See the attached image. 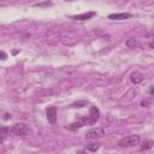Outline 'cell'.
<instances>
[{
  "mask_svg": "<svg viewBox=\"0 0 154 154\" xmlns=\"http://www.w3.org/2000/svg\"><path fill=\"white\" fill-rule=\"evenodd\" d=\"M140 136L138 135H130L126 137H123L122 140H119L118 146L122 148H132L137 144H140Z\"/></svg>",
  "mask_w": 154,
  "mask_h": 154,
  "instance_id": "2",
  "label": "cell"
},
{
  "mask_svg": "<svg viewBox=\"0 0 154 154\" xmlns=\"http://www.w3.org/2000/svg\"><path fill=\"white\" fill-rule=\"evenodd\" d=\"M0 26H2V24H1V23H0Z\"/></svg>",
  "mask_w": 154,
  "mask_h": 154,
  "instance_id": "21",
  "label": "cell"
},
{
  "mask_svg": "<svg viewBox=\"0 0 154 154\" xmlns=\"http://www.w3.org/2000/svg\"><path fill=\"white\" fill-rule=\"evenodd\" d=\"M84 125V123L83 122H75V123H72L70 126H69V129L70 130H76V129H81L82 126Z\"/></svg>",
  "mask_w": 154,
  "mask_h": 154,
  "instance_id": "13",
  "label": "cell"
},
{
  "mask_svg": "<svg viewBox=\"0 0 154 154\" xmlns=\"http://www.w3.org/2000/svg\"><path fill=\"white\" fill-rule=\"evenodd\" d=\"M149 105H150V101H148V100H144V99H143V100L141 101V106H142V107H148Z\"/></svg>",
  "mask_w": 154,
  "mask_h": 154,
  "instance_id": "16",
  "label": "cell"
},
{
  "mask_svg": "<svg viewBox=\"0 0 154 154\" xmlns=\"http://www.w3.org/2000/svg\"><path fill=\"white\" fill-rule=\"evenodd\" d=\"M10 132L12 135H16V136H26L31 132V129L25 123H16V124L12 125Z\"/></svg>",
  "mask_w": 154,
  "mask_h": 154,
  "instance_id": "1",
  "label": "cell"
},
{
  "mask_svg": "<svg viewBox=\"0 0 154 154\" xmlns=\"http://www.w3.org/2000/svg\"><path fill=\"white\" fill-rule=\"evenodd\" d=\"M100 118V109L96 107V106H91L90 107V111H89V114L87 116V118L83 120L84 124H89V125H93L95 124Z\"/></svg>",
  "mask_w": 154,
  "mask_h": 154,
  "instance_id": "3",
  "label": "cell"
},
{
  "mask_svg": "<svg viewBox=\"0 0 154 154\" xmlns=\"http://www.w3.org/2000/svg\"><path fill=\"white\" fill-rule=\"evenodd\" d=\"M8 134H10V129L7 126H0V144L4 143Z\"/></svg>",
  "mask_w": 154,
  "mask_h": 154,
  "instance_id": "9",
  "label": "cell"
},
{
  "mask_svg": "<svg viewBox=\"0 0 154 154\" xmlns=\"http://www.w3.org/2000/svg\"><path fill=\"white\" fill-rule=\"evenodd\" d=\"M95 14H96L95 12H85V13H82V14L72 16L71 18L72 19H76V20H87V19H90L91 17H94Z\"/></svg>",
  "mask_w": 154,
  "mask_h": 154,
  "instance_id": "8",
  "label": "cell"
},
{
  "mask_svg": "<svg viewBox=\"0 0 154 154\" xmlns=\"http://www.w3.org/2000/svg\"><path fill=\"white\" fill-rule=\"evenodd\" d=\"M46 116H47L48 122H49L52 125H54V124L57 123V107H55V106H52V107L47 108Z\"/></svg>",
  "mask_w": 154,
  "mask_h": 154,
  "instance_id": "5",
  "label": "cell"
},
{
  "mask_svg": "<svg viewBox=\"0 0 154 154\" xmlns=\"http://www.w3.org/2000/svg\"><path fill=\"white\" fill-rule=\"evenodd\" d=\"M130 81L132 83H135V84H138V83H141V82L144 81V75L141 73V72H137V71L136 72H132L130 75Z\"/></svg>",
  "mask_w": 154,
  "mask_h": 154,
  "instance_id": "7",
  "label": "cell"
},
{
  "mask_svg": "<svg viewBox=\"0 0 154 154\" xmlns=\"http://www.w3.org/2000/svg\"><path fill=\"white\" fill-rule=\"evenodd\" d=\"M0 59H1V60H6V59H7V54H6L4 51H0Z\"/></svg>",
  "mask_w": 154,
  "mask_h": 154,
  "instance_id": "17",
  "label": "cell"
},
{
  "mask_svg": "<svg viewBox=\"0 0 154 154\" xmlns=\"http://www.w3.org/2000/svg\"><path fill=\"white\" fill-rule=\"evenodd\" d=\"M136 45H137V42L135 41V38H129V40L126 41V46H128L129 48H134Z\"/></svg>",
  "mask_w": 154,
  "mask_h": 154,
  "instance_id": "14",
  "label": "cell"
},
{
  "mask_svg": "<svg viewBox=\"0 0 154 154\" xmlns=\"http://www.w3.org/2000/svg\"><path fill=\"white\" fill-rule=\"evenodd\" d=\"M52 2L51 1H46V2H40V4H36L35 6H38V7H43V6H51Z\"/></svg>",
  "mask_w": 154,
  "mask_h": 154,
  "instance_id": "15",
  "label": "cell"
},
{
  "mask_svg": "<svg viewBox=\"0 0 154 154\" xmlns=\"http://www.w3.org/2000/svg\"><path fill=\"white\" fill-rule=\"evenodd\" d=\"M5 116H6V117H5V119H8V118H11V116H10V114H5Z\"/></svg>",
  "mask_w": 154,
  "mask_h": 154,
  "instance_id": "19",
  "label": "cell"
},
{
  "mask_svg": "<svg viewBox=\"0 0 154 154\" xmlns=\"http://www.w3.org/2000/svg\"><path fill=\"white\" fill-rule=\"evenodd\" d=\"M149 94H153V85H150L149 88Z\"/></svg>",
  "mask_w": 154,
  "mask_h": 154,
  "instance_id": "18",
  "label": "cell"
},
{
  "mask_svg": "<svg viewBox=\"0 0 154 154\" xmlns=\"http://www.w3.org/2000/svg\"><path fill=\"white\" fill-rule=\"evenodd\" d=\"M152 147H153V141H152V140H147V141H144V142L142 143L141 150H147V149H150Z\"/></svg>",
  "mask_w": 154,
  "mask_h": 154,
  "instance_id": "10",
  "label": "cell"
},
{
  "mask_svg": "<svg viewBox=\"0 0 154 154\" xmlns=\"http://www.w3.org/2000/svg\"><path fill=\"white\" fill-rule=\"evenodd\" d=\"M132 14L130 13H111L108 16V19L111 20H123V19H128V18H131Z\"/></svg>",
  "mask_w": 154,
  "mask_h": 154,
  "instance_id": "6",
  "label": "cell"
},
{
  "mask_svg": "<svg viewBox=\"0 0 154 154\" xmlns=\"http://www.w3.org/2000/svg\"><path fill=\"white\" fill-rule=\"evenodd\" d=\"M105 135V131L100 128H96V129H90L87 131L85 134V138L87 140H96V138H100Z\"/></svg>",
  "mask_w": 154,
  "mask_h": 154,
  "instance_id": "4",
  "label": "cell"
},
{
  "mask_svg": "<svg viewBox=\"0 0 154 154\" xmlns=\"http://www.w3.org/2000/svg\"><path fill=\"white\" fill-rule=\"evenodd\" d=\"M87 105H88L87 101H77V102L71 103L70 107H72V108H82V107H84V106H87Z\"/></svg>",
  "mask_w": 154,
  "mask_h": 154,
  "instance_id": "11",
  "label": "cell"
},
{
  "mask_svg": "<svg viewBox=\"0 0 154 154\" xmlns=\"http://www.w3.org/2000/svg\"><path fill=\"white\" fill-rule=\"evenodd\" d=\"M99 148H100L99 143H89V144H87V150H89V152H96Z\"/></svg>",
  "mask_w": 154,
  "mask_h": 154,
  "instance_id": "12",
  "label": "cell"
},
{
  "mask_svg": "<svg viewBox=\"0 0 154 154\" xmlns=\"http://www.w3.org/2000/svg\"><path fill=\"white\" fill-rule=\"evenodd\" d=\"M64 1H75V0H64Z\"/></svg>",
  "mask_w": 154,
  "mask_h": 154,
  "instance_id": "20",
  "label": "cell"
}]
</instances>
